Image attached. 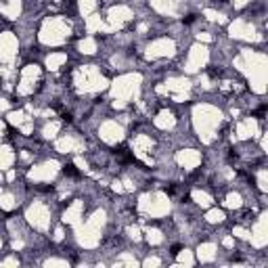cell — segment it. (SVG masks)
I'll return each instance as SVG.
<instances>
[{"instance_id": "1", "label": "cell", "mask_w": 268, "mask_h": 268, "mask_svg": "<svg viewBox=\"0 0 268 268\" xmlns=\"http://www.w3.org/2000/svg\"><path fill=\"white\" fill-rule=\"evenodd\" d=\"M63 172H65V174H69V176H78V170L73 168V166H65Z\"/></svg>"}]
</instances>
